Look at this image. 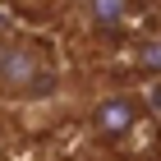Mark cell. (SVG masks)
I'll return each mask as SVG.
<instances>
[{
  "instance_id": "6da1fadb",
  "label": "cell",
  "mask_w": 161,
  "mask_h": 161,
  "mask_svg": "<svg viewBox=\"0 0 161 161\" xmlns=\"http://www.w3.org/2000/svg\"><path fill=\"white\" fill-rule=\"evenodd\" d=\"M55 87V74H51L46 55L28 42H5L0 46V92L9 97H42Z\"/></svg>"
},
{
  "instance_id": "7a4b0ae2",
  "label": "cell",
  "mask_w": 161,
  "mask_h": 161,
  "mask_svg": "<svg viewBox=\"0 0 161 161\" xmlns=\"http://www.w3.org/2000/svg\"><path fill=\"white\" fill-rule=\"evenodd\" d=\"M138 124V101L129 92H111V97L97 101V111H92V129L101 138H124L129 129Z\"/></svg>"
},
{
  "instance_id": "3957f363",
  "label": "cell",
  "mask_w": 161,
  "mask_h": 161,
  "mask_svg": "<svg viewBox=\"0 0 161 161\" xmlns=\"http://www.w3.org/2000/svg\"><path fill=\"white\" fill-rule=\"evenodd\" d=\"M129 0H87V23L97 28V32H120L129 23Z\"/></svg>"
},
{
  "instance_id": "277c9868",
  "label": "cell",
  "mask_w": 161,
  "mask_h": 161,
  "mask_svg": "<svg viewBox=\"0 0 161 161\" xmlns=\"http://www.w3.org/2000/svg\"><path fill=\"white\" fill-rule=\"evenodd\" d=\"M138 64H143L147 74H161V37H147L138 46Z\"/></svg>"
}]
</instances>
